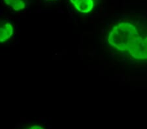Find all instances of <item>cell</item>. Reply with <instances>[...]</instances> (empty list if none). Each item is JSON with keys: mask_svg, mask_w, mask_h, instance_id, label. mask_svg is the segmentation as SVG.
I'll return each mask as SVG.
<instances>
[{"mask_svg": "<svg viewBox=\"0 0 147 129\" xmlns=\"http://www.w3.org/2000/svg\"><path fill=\"white\" fill-rule=\"evenodd\" d=\"M14 29L10 23H6L3 27H0V43H3L13 36Z\"/></svg>", "mask_w": 147, "mask_h": 129, "instance_id": "277c9868", "label": "cell"}, {"mask_svg": "<svg viewBox=\"0 0 147 129\" xmlns=\"http://www.w3.org/2000/svg\"><path fill=\"white\" fill-rule=\"evenodd\" d=\"M129 54L136 59H147V37H139L128 50Z\"/></svg>", "mask_w": 147, "mask_h": 129, "instance_id": "7a4b0ae2", "label": "cell"}, {"mask_svg": "<svg viewBox=\"0 0 147 129\" xmlns=\"http://www.w3.org/2000/svg\"><path fill=\"white\" fill-rule=\"evenodd\" d=\"M94 5V0H82L80 3L74 5V7L80 13L86 14L90 13L93 10Z\"/></svg>", "mask_w": 147, "mask_h": 129, "instance_id": "3957f363", "label": "cell"}, {"mask_svg": "<svg viewBox=\"0 0 147 129\" xmlns=\"http://www.w3.org/2000/svg\"><path fill=\"white\" fill-rule=\"evenodd\" d=\"M30 128H33V129H36V128H39V129H41L42 128L41 126H31Z\"/></svg>", "mask_w": 147, "mask_h": 129, "instance_id": "8992f818", "label": "cell"}, {"mask_svg": "<svg viewBox=\"0 0 147 129\" xmlns=\"http://www.w3.org/2000/svg\"><path fill=\"white\" fill-rule=\"evenodd\" d=\"M4 2L15 11H22L26 7V3L24 0H4Z\"/></svg>", "mask_w": 147, "mask_h": 129, "instance_id": "5b68a950", "label": "cell"}, {"mask_svg": "<svg viewBox=\"0 0 147 129\" xmlns=\"http://www.w3.org/2000/svg\"><path fill=\"white\" fill-rule=\"evenodd\" d=\"M139 37L136 27L129 22H122L115 25L109 34L108 42L111 46L120 51L129 49Z\"/></svg>", "mask_w": 147, "mask_h": 129, "instance_id": "6da1fadb", "label": "cell"}]
</instances>
